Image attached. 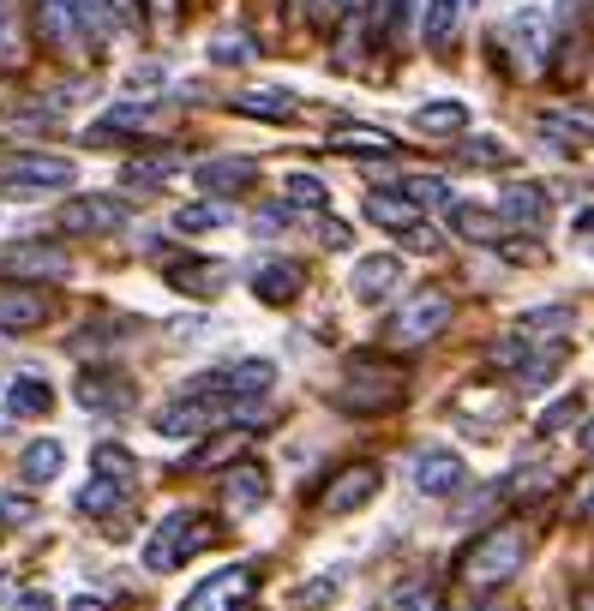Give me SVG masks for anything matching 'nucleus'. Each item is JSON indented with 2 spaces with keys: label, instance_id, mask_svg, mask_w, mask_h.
Returning <instances> with one entry per match:
<instances>
[{
  "label": "nucleus",
  "instance_id": "49530a36",
  "mask_svg": "<svg viewBox=\"0 0 594 611\" xmlns=\"http://www.w3.org/2000/svg\"><path fill=\"white\" fill-rule=\"evenodd\" d=\"M67 611H108V606H103V600H72Z\"/></svg>",
  "mask_w": 594,
  "mask_h": 611
},
{
  "label": "nucleus",
  "instance_id": "b1692460",
  "mask_svg": "<svg viewBox=\"0 0 594 611\" xmlns=\"http://www.w3.org/2000/svg\"><path fill=\"white\" fill-rule=\"evenodd\" d=\"M450 228L462 240H492L499 246V210H475V204H450Z\"/></svg>",
  "mask_w": 594,
  "mask_h": 611
},
{
  "label": "nucleus",
  "instance_id": "dca6fc26",
  "mask_svg": "<svg viewBox=\"0 0 594 611\" xmlns=\"http://www.w3.org/2000/svg\"><path fill=\"white\" fill-rule=\"evenodd\" d=\"M331 145L343 150V157H361V162H385V157H397V138L378 132V126H343Z\"/></svg>",
  "mask_w": 594,
  "mask_h": 611
},
{
  "label": "nucleus",
  "instance_id": "a19ab883",
  "mask_svg": "<svg viewBox=\"0 0 594 611\" xmlns=\"http://www.w3.org/2000/svg\"><path fill=\"white\" fill-rule=\"evenodd\" d=\"M138 7H145V0H103V12H108L115 24H133V19H138Z\"/></svg>",
  "mask_w": 594,
  "mask_h": 611
},
{
  "label": "nucleus",
  "instance_id": "6e6552de",
  "mask_svg": "<svg viewBox=\"0 0 594 611\" xmlns=\"http://www.w3.org/2000/svg\"><path fill=\"white\" fill-rule=\"evenodd\" d=\"M222 419V402H210V390H186L181 402H169L157 414V431H169V438H193V431H210Z\"/></svg>",
  "mask_w": 594,
  "mask_h": 611
},
{
  "label": "nucleus",
  "instance_id": "7c9ffc66",
  "mask_svg": "<svg viewBox=\"0 0 594 611\" xmlns=\"http://www.w3.org/2000/svg\"><path fill=\"white\" fill-rule=\"evenodd\" d=\"M96 468H103V474H115V480H133L138 474V462L121 450V443H103V450H96Z\"/></svg>",
  "mask_w": 594,
  "mask_h": 611
},
{
  "label": "nucleus",
  "instance_id": "8fccbe9b",
  "mask_svg": "<svg viewBox=\"0 0 594 611\" xmlns=\"http://www.w3.org/2000/svg\"><path fill=\"white\" fill-rule=\"evenodd\" d=\"M475 611H492V606H475Z\"/></svg>",
  "mask_w": 594,
  "mask_h": 611
},
{
  "label": "nucleus",
  "instance_id": "2eb2a0df",
  "mask_svg": "<svg viewBox=\"0 0 594 611\" xmlns=\"http://www.w3.org/2000/svg\"><path fill=\"white\" fill-rule=\"evenodd\" d=\"M366 216L390 234H421V204L414 198H390V193H373L366 198Z\"/></svg>",
  "mask_w": 594,
  "mask_h": 611
},
{
  "label": "nucleus",
  "instance_id": "de8ad7c7",
  "mask_svg": "<svg viewBox=\"0 0 594 611\" xmlns=\"http://www.w3.org/2000/svg\"><path fill=\"white\" fill-rule=\"evenodd\" d=\"M583 450L594 456V419H589V426H583Z\"/></svg>",
  "mask_w": 594,
  "mask_h": 611
},
{
  "label": "nucleus",
  "instance_id": "c756f323",
  "mask_svg": "<svg viewBox=\"0 0 594 611\" xmlns=\"http://www.w3.org/2000/svg\"><path fill=\"white\" fill-rule=\"evenodd\" d=\"M217 222H229V210H222V204H186V210L174 216V228H181V234H198V228H217Z\"/></svg>",
  "mask_w": 594,
  "mask_h": 611
},
{
  "label": "nucleus",
  "instance_id": "ea45409f",
  "mask_svg": "<svg viewBox=\"0 0 594 611\" xmlns=\"http://www.w3.org/2000/svg\"><path fill=\"white\" fill-rule=\"evenodd\" d=\"M145 12H150V24H174V12H181V0H145Z\"/></svg>",
  "mask_w": 594,
  "mask_h": 611
},
{
  "label": "nucleus",
  "instance_id": "c9c22d12",
  "mask_svg": "<svg viewBox=\"0 0 594 611\" xmlns=\"http://www.w3.org/2000/svg\"><path fill=\"white\" fill-rule=\"evenodd\" d=\"M402 193L409 198H450V186L438 181V174H414V181H402Z\"/></svg>",
  "mask_w": 594,
  "mask_h": 611
},
{
  "label": "nucleus",
  "instance_id": "9d476101",
  "mask_svg": "<svg viewBox=\"0 0 594 611\" xmlns=\"http://www.w3.org/2000/svg\"><path fill=\"white\" fill-rule=\"evenodd\" d=\"M373 492H378V468H373V462L343 468V474H336V486L319 492V509H324V516H343V509H361Z\"/></svg>",
  "mask_w": 594,
  "mask_h": 611
},
{
  "label": "nucleus",
  "instance_id": "bb28decb",
  "mask_svg": "<svg viewBox=\"0 0 594 611\" xmlns=\"http://www.w3.org/2000/svg\"><path fill=\"white\" fill-rule=\"evenodd\" d=\"M7 407L12 414H48V407H55V390H48L43 378H12Z\"/></svg>",
  "mask_w": 594,
  "mask_h": 611
},
{
  "label": "nucleus",
  "instance_id": "ddd939ff",
  "mask_svg": "<svg viewBox=\"0 0 594 611\" xmlns=\"http://www.w3.org/2000/svg\"><path fill=\"white\" fill-rule=\"evenodd\" d=\"M307 288V270L300 264H288V258H276V264H264V270H252V295H259L264 306H288Z\"/></svg>",
  "mask_w": 594,
  "mask_h": 611
},
{
  "label": "nucleus",
  "instance_id": "e433bc0d",
  "mask_svg": "<svg viewBox=\"0 0 594 611\" xmlns=\"http://www.w3.org/2000/svg\"><path fill=\"white\" fill-rule=\"evenodd\" d=\"M528 330H571V306H547V312H528Z\"/></svg>",
  "mask_w": 594,
  "mask_h": 611
},
{
  "label": "nucleus",
  "instance_id": "a211bd4d",
  "mask_svg": "<svg viewBox=\"0 0 594 611\" xmlns=\"http://www.w3.org/2000/svg\"><path fill=\"white\" fill-rule=\"evenodd\" d=\"M252 181H259V162H240V157H217L198 169L205 193H240V186H252Z\"/></svg>",
  "mask_w": 594,
  "mask_h": 611
},
{
  "label": "nucleus",
  "instance_id": "39448f33",
  "mask_svg": "<svg viewBox=\"0 0 594 611\" xmlns=\"http://www.w3.org/2000/svg\"><path fill=\"white\" fill-rule=\"evenodd\" d=\"M205 540H210V533L198 528V516H186V509H181V516H169L157 528V540L145 545V569H174L181 557H193Z\"/></svg>",
  "mask_w": 594,
  "mask_h": 611
},
{
  "label": "nucleus",
  "instance_id": "f3484780",
  "mask_svg": "<svg viewBox=\"0 0 594 611\" xmlns=\"http://www.w3.org/2000/svg\"><path fill=\"white\" fill-rule=\"evenodd\" d=\"M397 283H402V264H397V258H361V264H355V283H349V288H355V295L373 306V300H385Z\"/></svg>",
  "mask_w": 594,
  "mask_h": 611
},
{
  "label": "nucleus",
  "instance_id": "a18cd8bd",
  "mask_svg": "<svg viewBox=\"0 0 594 611\" xmlns=\"http://www.w3.org/2000/svg\"><path fill=\"white\" fill-rule=\"evenodd\" d=\"M576 611H594V581H583V593H576Z\"/></svg>",
  "mask_w": 594,
  "mask_h": 611
},
{
  "label": "nucleus",
  "instance_id": "f704fd0d",
  "mask_svg": "<svg viewBox=\"0 0 594 611\" xmlns=\"http://www.w3.org/2000/svg\"><path fill=\"white\" fill-rule=\"evenodd\" d=\"M469 162H487V169L499 162V169H504V162H511V150H504L499 138H469Z\"/></svg>",
  "mask_w": 594,
  "mask_h": 611
},
{
  "label": "nucleus",
  "instance_id": "423d86ee",
  "mask_svg": "<svg viewBox=\"0 0 594 611\" xmlns=\"http://www.w3.org/2000/svg\"><path fill=\"white\" fill-rule=\"evenodd\" d=\"M409 480H414L421 498H457V492L469 486V468H462V456H450V450H421L409 462Z\"/></svg>",
  "mask_w": 594,
  "mask_h": 611
},
{
  "label": "nucleus",
  "instance_id": "0eeeda50",
  "mask_svg": "<svg viewBox=\"0 0 594 611\" xmlns=\"http://www.w3.org/2000/svg\"><path fill=\"white\" fill-rule=\"evenodd\" d=\"M60 228H67V234H115V228H126V204H121L115 193L67 198V210H60Z\"/></svg>",
  "mask_w": 594,
  "mask_h": 611
},
{
  "label": "nucleus",
  "instance_id": "f257e3e1",
  "mask_svg": "<svg viewBox=\"0 0 594 611\" xmlns=\"http://www.w3.org/2000/svg\"><path fill=\"white\" fill-rule=\"evenodd\" d=\"M528 552H535V540H528V528H516V521H504V528H487L469 552L457 557V576L469 581V588H504V581L523 576Z\"/></svg>",
  "mask_w": 594,
  "mask_h": 611
},
{
  "label": "nucleus",
  "instance_id": "a878e982",
  "mask_svg": "<svg viewBox=\"0 0 594 611\" xmlns=\"http://www.w3.org/2000/svg\"><path fill=\"white\" fill-rule=\"evenodd\" d=\"M276 384V366L271 360H240L229 366V396H264Z\"/></svg>",
  "mask_w": 594,
  "mask_h": 611
},
{
  "label": "nucleus",
  "instance_id": "72a5a7b5",
  "mask_svg": "<svg viewBox=\"0 0 594 611\" xmlns=\"http://www.w3.org/2000/svg\"><path fill=\"white\" fill-rule=\"evenodd\" d=\"M210 60H222V67H240V60H252V43H247V36H222V43L210 48Z\"/></svg>",
  "mask_w": 594,
  "mask_h": 611
},
{
  "label": "nucleus",
  "instance_id": "393cba45",
  "mask_svg": "<svg viewBox=\"0 0 594 611\" xmlns=\"http://www.w3.org/2000/svg\"><path fill=\"white\" fill-rule=\"evenodd\" d=\"M414 126H421V132H462V126H469V108H462V102H421V108H414Z\"/></svg>",
  "mask_w": 594,
  "mask_h": 611
},
{
  "label": "nucleus",
  "instance_id": "79ce46f5",
  "mask_svg": "<svg viewBox=\"0 0 594 611\" xmlns=\"http://www.w3.org/2000/svg\"><path fill=\"white\" fill-rule=\"evenodd\" d=\"M319 234H324V246H336V252L349 246V228L343 222H319Z\"/></svg>",
  "mask_w": 594,
  "mask_h": 611
},
{
  "label": "nucleus",
  "instance_id": "1a4fd4ad",
  "mask_svg": "<svg viewBox=\"0 0 594 611\" xmlns=\"http://www.w3.org/2000/svg\"><path fill=\"white\" fill-rule=\"evenodd\" d=\"M247 593H252V569L235 564V569H222V576H210L205 588H193V600H186L181 611H235Z\"/></svg>",
  "mask_w": 594,
  "mask_h": 611
},
{
  "label": "nucleus",
  "instance_id": "412c9836",
  "mask_svg": "<svg viewBox=\"0 0 594 611\" xmlns=\"http://www.w3.org/2000/svg\"><path fill=\"white\" fill-rule=\"evenodd\" d=\"M499 210L511 216V222H547V193H540V186H504L499 193Z\"/></svg>",
  "mask_w": 594,
  "mask_h": 611
},
{
  "label": "nucleus",
  "instance_id": "09e8293b",
  "mask_svg": "<svg viewBox=\"0 0 594 611\" xmlns=\"http://www.w3.org/2000/svg\"><path fill=\"white\" fill-rule=\"evenodd\" d=\"M583 516H594V492H589V498H583Z\"/></svg>",
  "mask_w": 594,
  "mask_h": 611
},
{
  "label": "nucleus",
  "instance_id": "2f4dec72",
  "mask_svg": "<svg viewBox=\"0 0 594 611\" xmlns=\"http://www.w3.org/2000/svg\"><path fill=\"white\" fill-rule=\"evenodd\" d=\"M288 198L319 210V204H324V181H319V174H288Z\"/></svg>",
  "mask_w": 594,
  "mask_h": 611
},
{
  "label": "nucleus",
  "instance_id": "c03bdc74",
  "mask_svg": "<svg viewBox=\"0 0 594 611\" xmlns=\"http://www.w3.org/2000/svg\"><path fill=\"white\" fill-rule=\"evenodd\" d=\"M0 60H19V55H12V24H7V7H0Z\"/></svg>",
  "mask_w": 594,
  "mask_h": 611
},
{
  "label": "nucleus",
  "instance_id": "cd10ccee",
  "mask_svg": "<svg viewBox=\"0 0 594 611\" xmlns=\"http://www.w3.org/2000/svg\"><path fill=\"white\" fill-rule=\"evenodd\" d=\"M174 288H181V295H198V300H210L222 288V270L217 264H174Z\"/></svg>",
  "mask_w": 594,
  "mask_h": 611
},
{
  "label": "nucleus",
  "instance_id": "4be33fe9",
  "mask_svg": "<svg viewBox=\"0 0 594 611\" xmlns=\"http://www.w3.org/2000/svg\"><path fill=\"white\" fill-rule=\"evenodd\" d=\"M222 504L229 509H259L264 504V474L259 468H229V474H222Z\"/></svg>",
  "mask_w": 594,
  "mask_h": 611
},
{
  "label": "nucleus",
  "instance_id": "20e7f679",
  "mask_svg": "<svg viewBox=\"0 0 594 611\" xmlns=\"http://www.w3.org/2000/svg\"><path fill=\"white\" fill-rule=\"evenodd\" d=\"M450 324V295H414V300H402V312L390 318V342L397 348H421V342H433L438 330Z\"/></svg>",
  "mask_w": 594,
  "mask_h": 611
},
{
  "label": "nucleus",
  "instance_id": "f03ea898",
  "mask_svg": "<svg viewBox=\"0 0 594 611\" xmlns=\"http://www.w3.org/2000/svg\"><path fill=\"white\" fill-rule=\"evenodd\" d=\"M492 43L504 48V60H511L516 79H540V72L552 67V24H547V12H540V7L511 12V19L492 31Z\"/></svg>",
  "mask_w": 594,
  "mask_h": 611
},
{
  "label": "nucleus",
  "instance_id": "3c124183",
  "mask_svg": "<svg viewBox=\"0 0 594 611\" xmlns=\"http://www.w3.org/2000/svg\"><path fill=\"white\" fill-rule=\"evenodd\" d=\"M0 426H7V414H0Z\"/></svg>",
  "mask_w": 594,
  "mask_h": 611
},
{
  "label": "nucleus",
  "instance_id": "c85d7f7f",
  "mask_svg": "<svg viewBox=\"0 0 594 611\" xmlns=\"http://www.w3.org/2000/svg\"><path fill=\"white\" fill-rule=\"evenodd\" d=\"M121 492H126V480H91V486L79 492V509L84 516H103V509L121 504Z\"/></svg>",
  "mask_w": 594,
  "mask_h": 611
},
{
  "label": "nucleus",
  "instance_id": "9b49d317",
  "mask_svg": "<svg viewBox=\"0 0 594 611\" xmlns=\"http://www.w3.org/2000/svg\"><path fill=\"white\" fill-rule=\"evenodd\" d=\"M72 396H79V407H96V414H121V407H133V384L121 372H84L72 384Z\"/></svg>",
  "mask_w": 594,
  "mask_h": 611
},
{
  "label": "nucleus",
  "instance_id": "5701e85b",
  "mask_svg": "<svg viewBox=\"0 0 594 611\" xmlns=\"http://www.w3.org/2000/svg\"><path fill=\"white\" fill-rule=\"evenodd\" d=\"M462 7H469V0H426V48H433V55L450 43V36H457Z\"/></svg>",
  "mask_w": 594,
  "mask_h": 611
},
{
  "label": "nucleus",
  "instance_id": "6ab92c4d",
  "mask_svg": "<svg viewBox=\"0 0 594 611\" xmlns=\"http://www.w3.org/2000/svg\"><path fill=\"white\" fill-rule=\"evenodd\" d=\"M60 462H67V450H60L55 438H36V443H24L19 474L31 480V486H43V480H55V474H60Z\"/></svg>",
  "mask_w": 594,
  "mask_h": 611
},
{
  "label": "nucleus",
  "instance_id": "f8f14e48",
  "mask_svg": "<svg viewBox=\"0 0 594 611\" xmlns=\"http://www.w3.org/2000/svg\"><path fill=\"white\" fill-rule=\"evenodd\" d=\"M0 270H12V276H48V283H60V276H67V252H60V246H43V240H31V246L0 252Z\"/></svg>",
  "mask_w": 594,
  "mask_h": 611
},
{
  "label": "nucleus",
  "instance_id": "58836bf2",
  "mask_svg": "<svg viewBox=\"0 0 594 611\" xmlns=\"http://www.w3.org/2000/svg\"><path fill=\"white\" fill-rule=\"evenodd\" d=\"M397 611H438V593L421 581V588H409V593H402V600H397Z\"/></svg>",
  "mask_w": 594,
  "mask_h": 611
},
{
  "label": "nucleus",
  "instance_id": "4468645a",
  "mask_svg": "<svg viewBox=\"0 0 594 611\" xmlns=\"http://www.w3.org/2000/svg\"><path fill=\"white\" fill-rule=\"evenodd\" d=\"M48 318V300L36 295V288H0V330L7 336H24V330H36Z\"/></svg>",
  "mask_w": 594,
  "mask_h": 611
},
{
  "label": "nucleus",
  "instance_id": "aec40b11",
  "mask_svg": "<svg viewBox=\"0 0 594 611\" xmlns=\"http://www.w3.org/2000/svg\"><path fill=\"white\" fill-rule=\"evenodd\" d=\"M235 114H247V120H295V96L288 91H240Z\"/></svg>",
  "mask_w": 594,
  "mask_h": 611
},
{
  "label": "nucleus",
  "instance_id": "4c0bfd02",
  "mask_svg": "<svg viewBox=\"0 0 594 611\" xmlns=\"http://www.w3.org/2000/svg\"><path fill=\"white\" fill-rule=\"evenodd\" d=\"M0 521H36V504L19 498V492H7V498H0Z\"/></svg>",
  "mask_w": 594,
  "mask_h": 611
},
{
  "label": "nucleus",
  "instance_id": "37998d69",
  "mask_svg": "<svg viewBox=\"0 0 594 611\" xmlns=\"http://www.w3.org/2000/svg\"><path fill=\"white\" fill-rule=\"evenodd\" d=\"M12 606H19V611H55V600H48V593H19Z\"/></svg>",
  "mask_w": 594,
  "mask_h": 611
},
{
  "label": "nucleus",
  "instance_id": "7ed1b4c3",
  "mask_svg": "<svg viewBox=\"0 0 594 611\" xmlns=\"http://www.w3.org/2000/svg\"><path fill=\"white\" fill-rule=\"evenodd\" d=\"M0 186L19 198H36V193H60V186H72V162L67 157H7L0 162Z\"/></svg>",
  "mask_w": 594,
  "mask_h": 611
},
{
  "label": "nucleus",
  "instance_id": "473e14b6",
  "mask_svg": "<svg viewBox=\"0 0 594 611\" xmlns=\"http://www.w3.org/2000/svg\"><path fill=\"white\" fill-rule=\"evenodd\" d=\"M576 414H583V396H564V402H552L547 414H540V431H559V426H571Z\"/></svg>",
  "mask_w": 594,
  "mask_h": 611
}]
</instances>
